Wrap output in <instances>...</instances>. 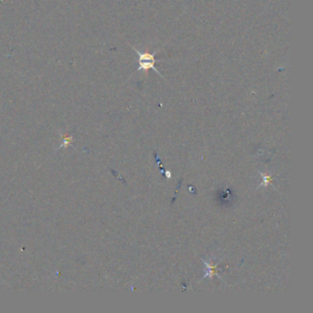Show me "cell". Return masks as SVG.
Here are the masks:
<instances>
[{
  "label": "cell",
  "mask_w": 313,
  "mask_h": 313,
  "mask_svg": "<svg viewBox=\"0 0 313 313\" xmlns=\"http://www.w3.org/2000/svg\"><path fill=\"white\" fill-rule=\"evenodd\" d=\"M272 181H273V178H272V176H264L263 182L261 183L260 186H266L268 184H271V183H272Z\"/></svg>",
  "instance_id": "cell-3"
},
{
  "label": "cell",
  "mask_w": 313,
  "mask_h": 313,
  "mask_svg": "<svg viewBox=\"0 0 313 313\" xmlns=\"http://www.w3.org/2000/svg\"><path fill=\"white\" fill-rule=\"evenodd\" d=\"M134 50H135L136 54L139 56V68L137 69V71L142 70L147 74L150 69H152L162 78L161 73L157 70L156 68H154V64L156 62V60L154 57H156L157 52H154L152 54L147 52V50L144 52H140V50H137L134 47Z\"/></svg>",
  "instance_id": "cell-1"
},
{
  "label": "cell",
  "mask_w": 313,
  "mask_h": 313,
  "mask_svg": "<svg viewBox=\"0 0 313 313\" xmlns=\"http://www.w3.org/2000/svg\"><path fill=\"white\" fill-rule=\"evenodd\" d=\"M203 262H204V263H205V264L207 266L208 270L207 274H205L204 278H208V276L212 278L213 274H217L218 276H220L218 274V271H217V264H216V266H213L212 264L208 263V262H206V261H203Z\"/></svg>",
  "instance_id": "cell-2"
}]
</instances>
